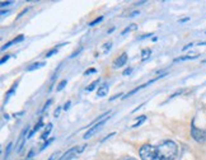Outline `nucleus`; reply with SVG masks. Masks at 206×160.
Segmentation results:
<instances>
[{
    "label": "nucleus",
    "instance_id": "nucleus-1",
    "mask_svg": "<svg viewBox=\"0 0 206 160\" xmlns=\"http://www.w3.org/2000/svg\"><path fill=\"white\" fill-rule=\"evenodd\" d=\"M162 160H174L178 155V146L172 140H163L155 146Z\"/></svg>",
    "mask_w": 206,
    "mask_h": 160
},
{
    "label": "nucleus",
    "instance_id": "nucleus-2",
    "mask_svg": "<svg viewBox=\"0 0 206 160\" xmlns=\"http://www.w3.org/2000/svg\"><path fill=\"white\" fill-rule=\"evenodd\" d=\"M139 155L141 160H162L156 151V147L153 145H149V144H145L140 147Z\"/></svg>",
    "mask_w": 206,
    "mask_h": 160
},
{
    "label": "nucleus",
    "instance_id": "nucleus-3",
    "mask_svg": "<svg viewBox=\"0 0 206 160\" xmlns=\"http://www.w3.org/2000/svg\"><path fill=\"white\" fill-rule=\"evenodd\" d=\"M110 116H111V111H108V112L103 113V115H102V117H101V120H99V121L97 122L96 124H94L93 127H90V128H89L88 131L85 132V135H84V139H85V140L90 139V137L93 136V135L96 134V132L98 131L99 128H101V126H102V124H104V123H106V121H108V118H110Z\"/></svg>",
    "mask_w": 206,
    "mask_h": 160
},
{
    "label": "nucleus",
    "instance_id": "nucleus-4",
    "mask_svg": "<svg viewBox=\"0 0 206 160\" xmlns=\"http://www.w3.org/2000/svg\"><path fill=\"white\" fill-rule=\"evenodd\" d=\"M191 135H192V137H193V140L200 144L206 141V130L197 128L193 124H192V127H191Z\"/></svg>",
    "mask_w": 206,
    "mask_h": 160
},
{
    "label": "nucleus",
    "instance_id": "nucleus-5",
    "mask_svg": "<svg viewBox=\"0 0 206 160\" xmlns=\"http://www.w3.org/2000/svg\"><path fill=\"white\" fill-rule=\"evenodd\" d=\"M86 146L85 145H83V146H75V147H71L70 150H67L66 153L64 154V155L61 156V159L60 160H71V159H74L75 156L78 155V154H80V153H83L84 151V149H85Z\"/></svg>",
    "mask_w": 206,
    "mask_h": 160
},
{
    "label": "nucleus",
    "instance_id": "nucleus-6",
    "mask_svg": "<svg viewBox=\"0 0 206 160\" xmlns=\"http://www.w3.org/2000/svg\"><path fill=\"white\" fill-rule=\"evenodd\" d=\"M29 131V127H24L23 131H22L19 139H18V142H17V146H15V153H20L22 149H23V145H24V141L26 139H28V135H27V132Z\"/></svg>",
    "mask_w": 206,
    "mask_h": 160
},
{
    "label": "nucleus",
    "instance_id": "nucleus-7",
    "mask_svg": "<svg viewBox=\"0 0 206 160\" xmlns=\"http://www.w3.org/2000/svg\"><path fill=\"white\" fill-rule=\"evenodd\" d=\"M126 62H127V53L123 52L122 55L118 56V57L115 60V62H113V67H115V69L122 67V66H125V65H126Z\"/></svg>",
    "mask_w": 206,
    "mask_h": 160
},
{
    "label": "nucleus",
    "instance_id": "nucleus-8",
    "mask_svg": "<svg viewBox=\"0 0 206 160\" xmlns=\"http://www.w3.org/2000/svg\"><path fill=\"white\" fill-rule=\"evenodd\" d=\"M108 94V85L107 84H103L98 88V90H97V95L98 97H104Z\"/></svg>",
    "mask_w": 206,
    "mask_h": 160
},
{
    "label": "nucleus",
    "instance_id": "nucleus-9",
    "mask_svg": "<svg viewBox=\"0 0 206 160\" xmlns=\"http://www.w3.org/2000/svg\"><path fill=\"white\" fill-rule=\"evenodd\" d=\"M51 130H52V123H48L47 124V128H46L45 131H43V134L41 135V140H47V137H48V135H50Z\"/></svg>",
    "mask_w": 206,
    "mask_h": 160
},
{
    "label": "nucleus",
    "instance_id": "nucleus-10",
    "mask_svg": "<svg viewBox=\"0 0 206 160\" xmlns=\"http://www.w3.org/2000/svg\"><path fill=\"white\" fill-rule=\"evenodd\" d=\"M42 124H43V122H42V118H41V120H40V122H38V123H37L36 126H34V128L32 130V131H31V132H29V134H28V139H31V137L33 136V134H34V132H37V131H38L40 128H41V127H42Z\"/></svg>",
    "mask_w": 206,
    "mask_h": 160
},
{
    "label": "nucleus",
    "instance_id": "nucleus-11",
    "mask_svg": "<svg viewBox=\"0 0 206 160\" xmlns=\"http://www.w3.org/2000/svg\"><path fill=\"white\" fill-rule=\"evenodd\" d=\"M45 66V62H34L29 67H27V71H32V70H36V69H40V67Z\"/></svg>",
    "mask_w": 206,
    "mask_h": 160
},
{
    "label": "nucleus",
    "instance_id": "nucleus-12",
    "mask_svg": "<svg viewBox=\"0 0 206 160\" xmlns=\"http://www.w3.org/2000/svg\"><path fill=\"white\" fill-rule=\"evenodd\" d=\"M146 85H149V83H146V84H144V85H139V86H137V88H135V89H132V90H131V92H129V93H127V94H126V97H125V98H127V97H131V95H132V94H135V93H136V92H139V90H140V89H143V88H145V86H146Z\"/></svg>",
    "mask_w": 206,
    "mask_h": 160
},
{
    "label": "nucleus",
    "instance_id": "nucleus-13",
    "mask_svg": "<svg viewBox=\"0 0 206 160\" xmlns=\"http://www.w3.org/2000/svg\"><path fill=\"white\" fill-rule=\"evenodd\" d=\"M150 53H151V51H150V48H144V50L141 51V60L143 61H145L146 59L150 56Z\"/></svg>",
    "mask_w": 206,
    "mask_h": 160
},
{
    "label": "nucleus",
    "instance_id": "nucleus-14",
    "mask_svg": "<svg viewBox=\"0 0 206 160\" xmlns=\"http://www.w3.org/2000/svg\"><path fill=\"white\" fill-rule=\"evenodd\" d=\"M98 84H99V79L94 80L93 83H90L88 86H86V89H85V90H86V92H92V90H94V89H96V86L98 85Z\"/></svg>",
    "mask_w": 206,
    "mask_h": 160
},
{
    "label": "nucleus",
    "instance_id": "nucleus-15",
    "mask_svg": "<svg viewBox=\"0 0 206 160\" xmlns=\"http://www.w3.org/2000/svg\"><path fill=\"white\" fill-rule=\"evenodd\" d=\"M197 57V55H195V56H183V57H177V59H174V62H178V61H185V60H192V59H196Z\"/></svg>",
    "mask_w": 206,
    "mask_h": 160
},
{
    "label": "nucleus",
    "instance_id": "nucleus-16",
    "mask_svg": "<svg viewBox=\"0 0 206 160\" xmlns=\"http://www.w3.org/2000/svg\"><path fill=\"white\" fill-rule=\"evenodd\" d=\"M137 28V26L136 24H130L129 27H127V28H125L123 31H122V34H126L127 32H131V31H135V29Z\"/></svg>",
    "mask_w": 206,
    "mask_h": 160
},
{
    "label": "nucleus",
    "instance_id": "nucleus-17",
    "mask_svg": "<svg viewBox=\"0 0 206 160\" xmlns=\"http://www.w3.org/2000/svg\"><path fill=\"white\" fill-rule=\"evenodd\" d=\"M145 120H146V116H140V120H139V118H137V122H136V123H135V124H132V128H136V127H139L140 124H141V123H143V122H144Z\"/></svg>",
    "mask_w": 206,
    "mask_h": 160
},
{
    "label": "nucleus",
    "instance_id": "nucleus-18",
    "mask_svg": "<svg viewBox=\"0 0 206 160\" xmlns=\"http://www.w3.org/2000/svg\"><path fill=\"white\" fill-rule=\"evenodd\" d=\"M17 85H18V84H17V83H15V84H13V86H12V89H10V90H9V92H8V93H7V95H5V97H7V100H8V99H9V97H10V95H12V94H13V93H14V90H15V88H17Z\"/></svg>",
    "mask_w": 206,
    "mask_h": 160
},
{
    "label": "nucleus",
    "instance_id": "nucleus-19",
    "mask_svg": "<svg viewBox=\"0 0 206 160\" xmlns=\"http://www.w3.org/2000/svg\"><path fill=\"white\" fill-rule=\"evenodd\" d=\"M102 20H103V17H98V18H96L94 20H92L90 23H89V26H90V27H94L96 24H98L99 22H102Z\"/></svg>",
    "mask_w": 206,
    "mask_h": 160
},
{
    "label": "nucleus",
    "instance_id": "nucleus-20",
    "mask_svg": "<svg viewBox=\"0 0 206 160\" xmlns=\"http://www.w3.org/2000/svg\"><path fill=\"white\" fill-rule=\"evenodd\" d=\"M66 84H67V80H65V79H64V80H61V81H60V84L57 85V90H62V89H64V86L66 85Z\"/></svg>",
    "mask_w": 206,
    "mask_h": 160
},
{
    "label": "nucleus",
    "instance_id": "nucleus-21",
    "mask_svg": "<svg viewBox=\"0 0 206 160\" xmlns=\"http://www.w3.org/2000/svg\"><path fill=\"white\" fill-rule=\"evenodd\" d=\"M57 52V47H55V48H52V50H50L47 53H46V57H51V56L53 55V53H56Z\"/></svg>",
    "mask_w": 206,
    "mask_h": 160
},
{
    "label": "nucleus",
    "instance_id": "nucleus-22",
    "mask_svg": "<svg viewBox=\"0 0 206 160\" xmlns=\"http://www.w3.org/2000/svg\"><path fill=\"white\" fill-rule=\"evenodd\" d=\"M12 146H13V144H12V142L8 144V146H7V151H5V158H8V155H9V153H10V150H12Z\"/></svg>",
    "mask_w": 206,
    "mask_h": 160
},
{
    "label": "nucleus",
    "instance_id": "nucleus-23",
    "mask_svg": "<svg viewBox=\"0 0 206 160\" xmlns=\"http://www.w3.org/2000/svg\"><path fill=\"white\" fill-rule=\"evenodd\" d=\"M132 70H134L132 67H129V69H126V70H125V71L122 72V75H123V76H126V75H130V74L132 72Z\"/></svg>",
    "mask_w": 206,
    "mask_h": 160
},
{
    "label": "nucleus",
    "instance_id": "nucleus-24",
    "mask_svg": "<svg viewBox=\"0 0 206 160\" xmlns=\"http://www.w3.org/2000/svg\"><path fill=\"white\" fill-rule=\"evenodd\" d=\"M59 155H60V153H59V151H56V153H53L52 155L48 158V160H55L56 158H59Z\"/></svg>",
    "mask_w": 206,
    "mask_h": 160
},
{
    "label": "nucleus",
    "instance_id": "nucleus-25",
    "mask_svg": "<svg viewBox=\"0 0 206 160\" xmlns=\"http://www.w3.org/2000/svg\"><path fill=\"white\" fill-rule=\"evenodd\" d=\"M82 50H83V47H79V48H78L77 51H74V52L71 53V56H70V57H71V59H73V57H75V56H77L78 53H79V52H80V51H82Z\"/></svg>",
    "mask_w": 206,
    "mask_h": 160
},
{
    "label": "nucleus",
    "instance_id": "nucleus-26",
    "mask_svg": "<svg viewBox=\"0 0 206 160\" xmlns=\"http://www.w3.org/2000/svg\"><path fill=\"white\" fill-rule=\"evenodd\" d=\"M12 43H14V41H10V42H8V43H5V45H4V46H3V47H1V50H3V51H4V50H7V48H8V47H10V45H12Z\"/></svg>",
    "mask_w": 206,
    "mask_h": 160
},
{
    "label": "nucleus",
    "instance_id": "nucleus-27",
    "mask_svg": "<svg viewBox=\"0 0 206 160\" xmlns=\"http://www.w3.org/2000/svg\"><path fill=\"white\" fill-rule=\"evenodd\" d=\"M23 40H24V36H23V34H20L19 37H17V38H14L13 41H14V42L17 43V42H22V41H23Z\"/></svg>",
    "mask_w": 206,
    "mask_h": 160
},
{
    "label": "nucleus",
    "instance_id": "nucleus-28",
    "mask_svg": "<svg viewBox=\"0 0 206 160\" xmlns=\"http://www.w3.org/2000/svg\"><path fill=\"white\" fill-rule=\"evenodd\" d=\"M97 70L96 69H89V70H86L85 72H84V75H89V74H94Z\"/></svg>",
    "mask_w": 206,
    "mask_h": 160
},
{
    "label": "nucleus",
    "instance_id": "nucleus-29",
    "mask_svg": "<svg viewBox=\"0 0 206 160\" xmlns=\"http://www.w3.org/2000/svg\"><path fill=\"white\" fill-rule=\"evenodd\" d=\"M60 111H61V108H60V107H57V108L55 109V112H53V116H55L56 118H57V117H59V115H60Z\"/></svg>",
    "mask_w": 206,
    "mask_h": 160
},
{
    "label": "nucleus",
    "instance_id": "nucleus-30",
    "mask_svg": "<svg viewBox=\"0 0 206 160\" xmlns=\"http://www.w3.org/2000/svg\"><path fill=\"white\" fill-rule=\"evenodd\" d=\"M28 10H29V8H26V9H23V10H22V13H20V14H19V15H18V17H17V19H19V18L22 17V15H24V14H26L27 12H28Z\"/></svg>",
    "mask_w": 206,
    "mask_h": 160
},
{
    "label": "nucleus",
    "instance_id": "nucleus-31",
    "mask_svg": "<svg viewBox=\"0 0 206 160\" xmlns=\"http://www.w3.org/2000/svg\"><path fill=\"white\" fill-rule=\"evenodd\" d=\"M52 141H53V139H50V140H48V141H47V142H46V144H45V145H43V146H42V147H41V150H43V149H45V147H47V146H48V145H50V144H51V142H52Z\"/></svg>",
    "mask_w": 206,
    "mask_h": 160
},
{
    "label": "nucleus",
    "instance_id": "nucleus-32",
    "mask_svg": "<svg viewBox=\"0 0 206 160\" xmlns=\"http://www.w3.org/2000/svg\"><path fill=\"white\" fill-rule=\"evenodd\" d=\"M9 57H10V55H5L4 57L1 59V61H0V62H1V64H4L5 61H8V60H9Z\"/></svg>",
    "mask_w": 206,
    "mask_h": 160
},
{
    "label": "nucleus",
    "instance_id": "nucleus-33",
    "mask_svg": "<svg viewBox=\"0 0 206 160\" xmlns=\"http://www.w3.org/2000/svg\"><path fill=\"white\" fill-rule=\"evenodd\" d=\"M10 4H13V1H3L1 3V8H5L7 5H10Z\"/></svg>",
    "mask_w": 206,
    "mask_h": 160
},
{
    "label": "nucleus",
    "instance_id": "nucleus-34",
    "mask_svg": "<svg viewBox=\"0 0 206 160\" xmlns=\"http://www.w3.org/2000/svg\"><path fill=\"white\" fill-rule=\"evenodd\" d=\"M111 46H112V42H108V43H106L104 45V48H106V51H108L111 48Z\"/></svg>",
    "mask_w": 206,
    "mask_h": 160
},
{
    "label": "nucleus",
    "instance_id": "nucleus-35",
    "mask_svg": "<svg viewBox=\"0 0 206 160\" xmlns=\"http://www.w3.org/2000/svg\"><path fill=\"white\" fill-rule=\"evenodd\" d=\"M193 46V43H188V45H186L185 47H183V50H187V48H189V47H192Z\"/></svg>",
    "mask_w": 206,
    "mask_h": 160
},
{
    "label": "nucleus",
    "instance_id": "nucleus-36",
    "mask_svg": "<svg viewBox=\"0 0 206 160\" xmlns=\"http://www.w3.org/2000/svg\"><path fill=\"white\" fill-rule=\"evenodd\" d=\"M50 104H51V100H48V102H47V103H46V104H45V107H43V109H42V111H45L46 108H47V107H48V105H50Z\"/></svg>",
    "mask_w": 206,
    "mask_h": 160
},
{
    "label": "nucleus",
    "instance_id": "nucleus-37",
    "mask_svg": "<svg viewBox=\"0 0 206 160\" xmlns=\"http://www.w3.org/2000/svg\"><path fill=\"white\" fill-rule=\"evenodd\" d=\"M122 95V93H120V94H116L115 97H112V98H111V100H113V99H116V98H118V97H121Z\"/></svg>",
    "mask_w": 206,
    "mask_h": 160
},
{
    "label": "nucleus",
    "instance_id": "nucleus-38",
    "mask_svg": "<svg viewBox=\"0 0 206 160\" xmlns=\"http://www.w3.org/2000/svg\"><path fill=\"white\" fill-rule=\"evenodd\" d=\"M122 160H136L135 158H131V156H127V158H123Z\"/></svg>",
    "mask_w": 206,
    "mask_h": 160
},
{
    "label": "nucleus",
    "instance_id": "nucleus-39",
    "mask_svg": "<svg viewBox=\"0 0 206 160\" xmlns=\"http://www.w3.org/2000/svg\"><path fill=\"white\" fill-rule=\"evenodd\" d=\"M137 14H139V12H134V13H131L129 17H135V15H137Z\"/></svg>",
    "mask_w": 206,
    "mask_h": 160
},
{
    "label": "nucleus",
    "instance_id": "nucleus-40",
    "mask_svg": "<svg viewBox=\"0 0 206 160\" xmlns=\"http://www.w3.org/2000/svg\"><path fill=\"white\" fill-rule=\"evenodd\" d=\"M69 105H70V102H66V104H65L64 109H67V108H69Z\"/></svg>",
    "mask_w": 206,
    "mask_h": 160
},
{
    "label": "nucleus",
    "instance_id": "nucleus-41",
    "mask_svg": "<svg viewBox=\"0 0 206 160\" xmlns=\"http://www.w3.org/2000/svg\"><path fill=\"white\" fill-rule=\"evenodd\" d=\"M189 20V18H182V19H180V22H187Z\"/></svg>",
    "mask_w": 206,
    "mask_h": 160
},
{
    "label": "nucleus",
    "instance_id": "nucleus-42",
    "mask_svg": "<svg viewBox=\"0 0 206 160\" xmlns=\"http://www.w3.org/2000/svg\"><path fill=\"white\" fill-rule=\"evenodd\" d=\"M141 4H145V1H140V3H136V5H141Z\"/></svg>",
    "mask_w": 206,
    "mask_h": 160
},
{
    "label": "nucleus",
    "instance_id": "nucleus-43",
    "mask_svg": "<svg viewBox=\"0 0 206 160\" xmlns=\"http://www.w3.org/2000/svg\"><path fill=\"white\" fill-rule=\"evenodd\" d=\"M199 45H201V46H202V45H206V41H204V42H200Z\"/></svg>",
    "mask_w": 206,
    "mask_h": 160
},
{
    "label": "nucleus",
    "instance_id": "nucleus-44",
    "mask_svg": "<svg viewBox=\"0 0 206 160\" xmlns=\"http://www.w3.org/2000/svg\"><path fill=\"white\" fill-rule=\"evenodd\" d=\"M202 62H204V64H206V60H204V61H202Z\"/></svg>",
    "mask_w": 206,
    "mask_h": 160
}]
</instances>
